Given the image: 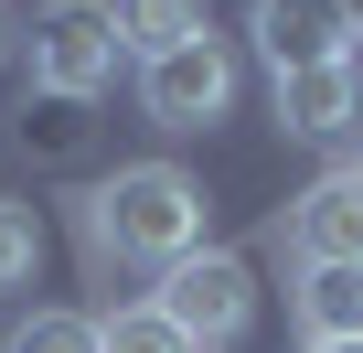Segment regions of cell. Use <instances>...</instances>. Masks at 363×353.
<instances>
[{"mask_svg":"<svg viewBox=\"0 0 363 353\" xmlns=\"http://www.w3.org/2000/svg\"><path fill=\"white\" fill-rule=\"evenodd\" d=\"M11 43H22V22H11V0H0V54H11Z\"/></svg>","mask_w":363,"mask_h":353,"instance_id":"5bb4252c","label":"cell"},{"mask_svg":"<svg viewBox=\"0 0 363 353\" xmlns=\"http://www.w3.org/2000/svg\"><path fill=\"white\" fill-rule=\"evenodd\" d=\"M289 310H299V332H310V342H342V332H363V268H299Z\"/></svg>","mask_w":363,"mask_h":353,"instance_id":"ba28073f","label":"cell"},{"mask_svg":"<svg viewBox=\"0 0 363 353\" xmlns=\"http://www.w3.org/2000/svg\"><path fill=\"white\" fill-rule=\"evenodd\" d=\"M33 268H43V214L0 204V289H33Z\"/></svg>","mask_w":363,"mask_h":353,"instance_id":"7c38bea8","label":"cell"},{"mask_svg":"<svg viewBox=\"0 0 363 353\" xmlns=\"http://www.w3.org/2000/svg\"><path fill=\"white\" fill-rule=\"evenodd\" d=\"M193 353H225L246 321H257V268L246 257H225V246H193L182 268H160V300H150Z\"/></svg>","mask_w":363,"mask_h":353,"instance_id":"3957f363","label":"cell"},{"mask_svg":"<svg viewBox=\"0 0 363 353\" xmlns=\"http://www.w3.org/2000/svg\"><path fill=\"white\" fill-rule=\"evenodd\" d=\"M86 236L107 257H139V268H182L203 246V183L171 161H118L107 183L86 193Z\"/></svg>","mask_w":363,"mask_h":353,"instance_id":"6da1fadb","label":"cell"},{"mask_svg":"<svg viewBox=\"0 0 363 353\" xmlns=\"http://www.w3.org/2000/svg\"><path fill=\"white\" fill-rule=\"evenodd\" d=\"M225 107H235V43H225V33H193V43H171V54L139 65V118L171 129V139L214 129Z\"/></svg>","mask_w":363,"mask_h":353,"instance_id":"277c9868","label":"cell"},{"mask_svg":"<svg viewBox=\"0 0 363 353\" xmlns=\"http://www.w3.org/2000/svg\"><path fill=\"white\" fill-rule=\"evenodd\" d=\"M342 11H352V43H363V0H342Z\"/></svg>","mask_w":363,"mask_h":353,"instance_id":"9a60e30c","label":"cell"},{"mask_svg":"<svg viewBox=\"0 0 363 353\" xmlns=\"http://www.w3.org/2000/svg\"><path fill=\"white\" fill-rule=\"evenodd\" d=\"M267 97H278V129L289 139H342V129H363V54L289 65V75H267Z\"/></svg>","mask_w":363,"mask_h":353,"instance_id":"52a82bcc","label":"cell"},{"mask_svg":"<svg viewBox=\"0 0 363 353\" xmlns=\"http://www.w3.org/2000/svg\"><path fill=\"white\" fill-rule=\"evenodd\" d=\"M246 43L267 54V75L363 54V43H352V11H342V0H246Z\"/></svg>","mask_w":363,"mask_h":353,"instance_id":"8992f818","label":"cell"},{"mask_svg":"<svg viewBox=\"0 0 363 353\" xmlns=\"http://www.w3.org/2000/svg\"><path fill=\"white\" fill-rule=\"evenodd\" d=\"M96 353H193L150 300H128V310H96Z\"/></svg>","mask_w":363,"mask_h":353,"instance_id":"30bf717a","label":"cell"},{"mask_svg":"<svg viewBox=\"0 0 363 353\" xmlns=\"http://www.w3.org/2000/svg\"><path fill=\"white\" fill-rule=\"evenodd\" d=\"M118 65H128V43H118V22H107V0H43V11H33V86H43L54 107L107 97Z\"/></svg>","mask_w":363,"mask_h":353,"instance_id":"7a4b0ae2","label":"cell"},{"mask_svg":"<svg viewBox=\"0 0 363 353\" xmlns=\"http://www.w3.org/2000/svg\"><path fill=\"white\" fill-rule=\"evenodd\" d=\"M289 257L299 268H363V161H331L310 193H289Z\"/></svg>","mask_w":363,"mask_h":353,"instance_id":"5b68a950","label":"cell"},{"mask_svg":"<svg viewBox=\"0 0 363 353\" xmlns=\"http://www.w3.org/2000/svg\"><path fill=\"white\" fill-rule=\"evenodd\" d=\"M299 353H363V332H342V342H299Z\"/></svg>","mask_w":363,"mask_h":353,"instance_id":"4fadbf2b","label":"cell"},{"mask_svg":"<svg viewBox=\"0 0 363 353\" xmlns=\"http://www.w3.org/2000/svg\"><path fill=\"white\" fill-rule=\"evenodd\" d=\"M11 353H96V310H33L11 321Z\"/></svg>","mask_w":363,"mask_h":353,"instance_id":"8fae6325","label":"cell"},{"mask_svg":"<svg viewBox=\"0 0 363 353\" xmlns=\"http://www.w3.org/2000/svg\"><path fill=\"white\" fill-rule=\"evenodd\" d=\"M107 22H118L128 65H150V54H171V43L214 33V22H203V0H107Z\"/></svg>","mask_w":363,"mask_h":353,"instance_id":"9c48e42d","label":"cell"}]
</instances>
